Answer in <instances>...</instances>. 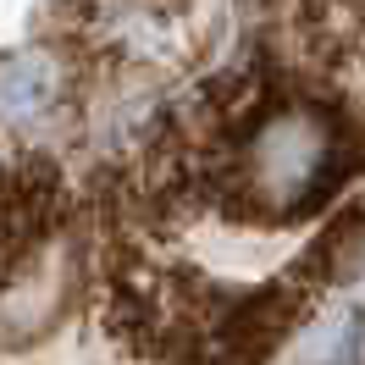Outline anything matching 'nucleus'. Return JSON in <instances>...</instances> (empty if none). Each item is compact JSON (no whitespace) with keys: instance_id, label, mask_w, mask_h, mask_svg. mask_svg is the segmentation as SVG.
Listing matches in <instances>:
<instances>
[{"instance_id":"f03ea898","label":"nucleus","mask_w":365,"mask_h":365,"mask_svg":"<svg viewBox=\"0 0 365 365\" xmlns=\"http://www.w3.org/2000/svg\"><path fill=\"white\" fill-rule=\"evenodd\" d=\"M365 260V210H349V216H338L332 227L316 238V250L299 260L294 272L310 282V288H321L327 277H343V272H354Z\"/></svg>"},{"instance_id":"7ed1b4c3","label":"nucleus","mask_w":365,"mask_h":365,"mask_svg":"<svg viewBox=\"0 0 365 365\" xmlns=\"http://www.w3.org/2000/svg\"><path fill=\"white\" fill-rule=\"evenodd\" d=\"M50 100V83L39 61H0V116L6 122H23V116H39Z\"/></svg>"},{"instance_id":"20e7f679","label":"nucleus","mask_w":365,"mask_h":365,"mask_svg":"<svg viewBox=\"0 0 365 365\" xmlns=\"http://www.w3.org/2000/svg\"><path fill=\"white\" fill-rule=\"evenodd\" d=\"M327 365H365V316H349L327 349Z\"/></svg>"},{"instance_id":"f257e3e1","label":"nucleus","mask_w":365,"mask_h":365,"mask_svg":"<svg viewBox=\"0 0 365 365\" xmlns=\"http://www.w3.org/2000/svg\"><path fill=\"white\" fill-rule=\"evenodd\" d=\"M310 299L316 288L299 272L277 277L266 288H250V294H232L222 316L205 327V365H266L299 327V316L310 310Z\"/></svg>"}]
</instances>
